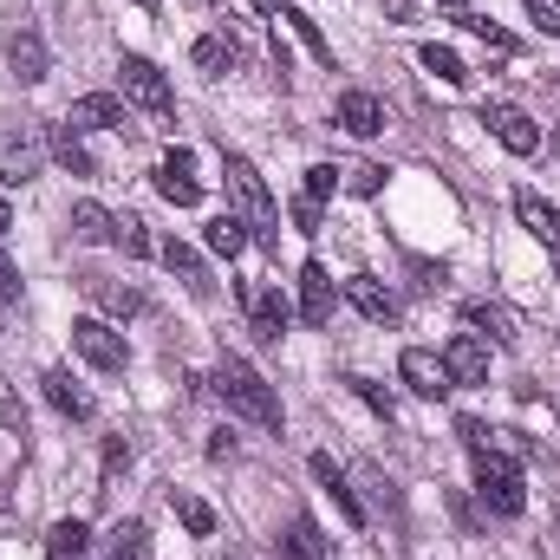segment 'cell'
I'll return each instance as SVG.
<instances>
[{
    "mask_svg": "<svg viewBox=\"0 0 560 560\" xmlns=\"http://www.w3.org/2000/svg\"><path fill=\"white\" fill-rule=\"evenodd\" d=\"M346 300H352L365 319H378V326H392V319H398L392 287H385V280H372V275H352V280H346Z\"/></svg>",
    "mask_w": 560,
    "mask_h": 560,
    "instance_id": "ffe728a7",
    "label": "cell"
},
{
    "mask_svg": "<svg viewBox=\"0 0 560 560\" xmlns=\"http://www.w3.org/2000/svg\"><path fill=\"white\" fill-rule=\"evenodd\" d=\"M463 326H469L476 339L489 332L495 346H509V339H515V313H509V306H489V300H469V306H463Z\"/></svg>",
    "mask_w": 560,
    "mask_h": 560,
    "instance_id": "603a6c76",
    "label": "cell"
},
{
    "mask_svg": "<svg viewBox=\"0 0 560 560\" xmlns=\"http://www.w3.org/2000/svg\"><path fill=\"white\" fill-rule=\"evenodd\" d=\"M131 261H143V255H156V242H150V229H143L138 215H118V235H112Z\"/></svg>",
    "mask_w": 560,
    "mask_h": 560,
    "instance_id": "d6a6232c",
    "label": "cell"
},
{
    "mask_svg": "<svg viewBox=\"0 0 560 560\" xmlns=\"http://www.w3.org/2000/svg\"><path fill=\"white\" fill-rule=\"evenodd\" d=\"M215 398L235 411V418H248V423H261V430H280V398H275V385L242 359V352H222L215 359Z\"/></svg>",
    "mask_w": 560,
    "mask_h": 560,
    "instance_id": "6da1fadb",
    "label": "cell"
},
{
    "mask_svg": "<svg viewBox=\"0 0 560 560\" xmlns=\"http://www.w3.org/2000/svg\"><path fill=\"white\" fill-rule=\"evenodd\" d=\"M482 125L495 131V143H502L509 156H535V150H541V125H535L522 105H482Z\"/></svg>",
    "mask_w": 560,
    "mask_h": 560,
    "instance_id": "52a82bcc",
    "label": "cell"
},
{
    "mask_svg": "<svg viewBox=\"0 0 560 560\" xmlns=\"http://www.w3.org/2000/svg\"><path fill=\"white\" fill-rule=\"evenodd\" d=\"M156 261H163L170 275L183 280V287H189L196 300H209V293H215V275H209V261H202V255H196L189 242H176V235H170V242H156Z\"/></svg>",
    "mask_w": 560,
    "mask_h": 560,
    "instance_id": "8fae6325",
    "label": "cell"
},
{
    "mask_svg": "<svg viewBox=\"0 0 560 560\" xmlns=\"http://www.w3.org/2000/svg\"><path fill=\"white\" fill-rule=\"evenodd\" d=\"M332 118H339V125H346L352 138H378V131H385V105H378L372 92H339Z\"/></svg>",
    "mask_w": 560,
    "mask_h": 560,
    "instance_id": "ac0fdd59",
    "label": "cell"
},
{
    "mask_svg": "<svg viewBox=\"0 0 560 560\" xmlns=\"http://www.w3.org/2000/svg\"><path fill=\"white\" fill-rule=\"evenodd\" d=\"M436 7H450V13H469V0H436Z\"/></svg>",
    "mask_w": 560,
    "mask_h": 560,
    "instance_id": "f6af8a7d",
    "label": "cell"
},
{
    "mask_svg": "<svg viewBox=\"0 0 560 560\" xmlns=\"http://www.w3.org/2000/svg\"><path fill=\"white\" fill-rule=\"evenodd\" d=\"M20 300V268L7 261V248H0V306H13Z\"/></svg>",
    "mask_w": 560,
    "mask_h": 560,
    "instance_id": "7bdbcfd3",
    "label": "cell"
},
{
    "mask_svg": "<svg viewBox=\"0 0 560 560\" xmlns=\"http://www.w3.org/2000/svg\"><path fill=\"white\" fill-rule=\"evenodd\" d=\"M79 287H85V300L92 306H105L112 319H131V313H143V293L131 287V280H112V275H98V268H79Z\"/></svg>",
    "mask_w": 560,
    "mask_h": 560,
    "instance_id": "ba28073f",
    "label": "cell"
},
{
    "mask_svg": "<svg viewBox=\"0 0 560 560\" xmlns=\"http://www.w3.org/2000/svg\"><path fill=\"white\" fill-rule=\"evenodd\" d=\"M46 555H52V560H85V555H92V528H85L79 515H72V522H52Z\"/></svg>",
    "mask_w": 560,
    "mask_h": 560,
    "instance_id": "d4e9b609",
    "label": "cell"
},
{
    "mask_svg": "<svg viewBox=\"0 0 560 560\" xmlns=\"http://www.w3.org/2000/svg\"><path fill=\"white\" fill-rule=\"evenodd\" d=\"M522 7H528V20H535L541 33H555L560 39V0H522Z\"/></svg>",
    "mask_w": 560,
    "mask_h": 560,
    "instance_id": "60d3db41",
    "label": "cell"
},
{
    "mask_svg": "<svg viewBox=\"0 0 560 560\" xmlns=\"http://www.w3.org/2000/svg\"><path fill=\"white\" fill-rule=\"evenodd\" d=\"M52 156H59V163H66L72 176H98V163H92V150H85V138H79L72 125H59V131H52Z\"/></svg>",
    "mask_w": 560,
    "mask_h": 560,
    "instance_id": "f1b7e54d",
    "label": "cell"
},
{
    "mask_svg": "<svg viewBox=\"0 0 560 560\" xmlns=\"http://www.w3.org/2000/svg\"><path fill=\"white\" fill-rule=\"evenodd\" d=\"M319 222H326V202L300 196V202H293V229H300V235H319Z\"/></svg>",
    "mask_w": 560,
    "mask_h": 560,
    "instance_id": "f35d334b",
    "label": "cell"
},
{
    "mask_svg": "<svg viewBox=\"0 0 560 560\" xmlns=\"http://www.w3.org/2000/svg\"><path fill=\"white\" fill-rule=\"evenodd\" d=\"M313 482H319V489L332 495V509H339V522H346V528H365V509H359V495L346 489V469H339V463H332L326 450L313 456Z\"/></svg>",
    "mask_w": 560,
    "mask_h": 560,
    "instance_id": "9a60e30c",
    "label": "cell"
},
{
    "mask_svg": "<svg viewBox=\"0 0 560 560\" xmlns=\"http://www.w3.org/2000/svg\"><path fill=\"white\" fill-rule=\"evenodd\" d=\"M476 495H482V509L489 515H522L528 509V482H522V463L515 456H502V450H476Z\"/></svg>",
    "mask_w": 560,
    "mask_h": 560,
    "instance_id": "3957f363",
    "label": "cell"
},
{
    "mask_svg": "<svg viewBox=\"0 0 560 560\" xmlns=\"http://www.w3.org/2000/svg\"><path fill=\"white\" fill-rule=\"evenodd\" d=\"M293 326V306H287V293L280 287H261V293H248V332L261 339V346H280V332Z\"/></svg>",
    "mask_w": 560,
    "mask_h": 560,
    "instance_id": "7c38bea8",
    "label": "cell"
},
{
    "mask_svg": "<svg viewBox=\"0 0 560 560\" xmlns=\"http://www.w3.org/2000/svg\"><path fill=\"white\" fill-rule=\"evenodd\" d=\"M339 183H346L352 196H378V189H385V170H378V163H352V170H339Z\"/></svg>",
    "mask_w": 560,
    "mask_h": 560,
    "instance_id": "836d02e7",
    "label": "cell"
},
{
    "mask_svg": "<svg viewBox=\"0 0 560 560\" xmlns=\"http://www.w3.org/2000/svg\"><path fill=\"white\" fill-rule=\"evenodd\" d=\"M189 59H196V72H209V79H222L235 59H242V46H235V33H202L196 46H189Z\"/></svg>",
    "mask_w": 560,
    "mask_h": 560,
    "instance_id": "7402d4cb",
    "label": "cell"
},
{
    "mask_svg": "<svg viewBox=\"0 0 560 560\" xmlns=\"http://www.w3.org/2000/svg\"><path fill=\"white\" fill-rule=\"evenodd\" d=\"M398 372H405V385H411L418 398H443V392H450V372H443V359H436V352H423V346H411V352L398 359Z\"/></svg>",
    "mask_w": 560,
    "mask_h": 560,
    "instance_id": "d6986e66",
    "label": "cell"
},
{
    "mask_svg": "<svg viewBox=\"0 0 560 560\" xmlns=\"http://www.w3.org/2000/svg\"><path fill=\"white\" fill-rule=\"evenodd\" d=\"M346 385H352V392H359V398H365V405H372V411H378L385 423L398 418V405H392V392H385V385H372V378H359V372H352Z\"/></svg>",
    "mask_w": 560,
    "mask_h": 560,
    "instance_id": "8d00e7d4",
    "label": "cell"
},
{
    "mask_svg": "<svg viewBox=\"0 0 560 560\" xmlns=\"http://www.w3.org/2000/svg\"><path fill=\"white\" fill-rule=\"evenodd\" d=\"M72 352L92 365V372H125L131 365V346H125V332L118 326H105V319H72Z\"/></svg>",
    "mask_w": 560,
    "mask_h": 560,
    "instance_id": "8992f818",
    "label": "cell"
},
{
    "mask_svg": "<svg viewBox=\"0 0 560 560\" xmlns=\"http://www.w3.org/2000/svg\"><path fill=\"white\" fill-rule=\"evenodd\" d=\"M443 372H450V385H489V346L476 332H456L443 346Z\"/></svg>",
    "mask_w": 560,
    "mask_h": 560,
    "instance_id": "30bf717a",
    "label": "cell"
},
{
    "mask_svg": "<svg viewBox=\"0 0 560 560\" xmlns=\"http://www.w3.org/2000/svg\"><path fill=\"white\" fill-rule=\"evenodd\" d=\"M456 436H463V450L476 456V450H489V436H495V430H489L482 418H456Z\"/></svg>",
    "mask_w": 560,
    "mask_h": 560,
    "instance_id": "ab89813d",
    "label": "cell"
},
{
    "mask_svg": "<svg viewBox=\"0 0 560 560\" xmlns=\"http://www.w3.org/2000/svg\"><path fill=\"white\" fill-rule=\"evenodd\" d=\"M515 222H522L541 248H555L560 255V209L541 196V189H515Z\"/></svg>",
    "mask_w": 560,
    "mask_h": 560,
    "instance_id": "5bb4252c",
    "label": "cell"
},
{
    "mask_svg": "<svg viewBox=\"0 0 560 560\" xmlns=\"http://www.w3.org/2000/svg\"><path fill=\"white\" fill-rule=\"evenodd\" d=\"M118 469H131V443H125V436H112V443H105V482H112Z\"/></svg>",
    "mask_w": 560,
    "mask_h": 560,
    "instance_id": "b9f144b4",
    "label": "cell"
},
{
    "mask_svg": "<svg viewBox=\"0 0 560 560\" xmlns=\"http://www.w3.org/2000/svg\"><path fill=\"white\" fill-rule=\"evenodd\" d=\"M156 196L176 202V209H196V202H202V183H196V156H189V150H170V156L156 163Z\"/></svg>",
    "mask_w": 560,
    "mask_h": 560,
    "instance_id": "9c48e42d",
    "label": "cell"
},
{
    "mask_svg": "<svg viewBox=\"0 0 560 560\" xmlns=\"http://www.w3.org/2000/svg\"><path fill=\"white\" fill-rule=\"evenodd\" d=\"M39 392H46V405H52L59 418H72V423H85V418H92V398H85V392L72 385V372H59V365H52V372L39 378Z\"/></svg>",
    "mask_w": 560,
    "mask_h": 560,
    "instance_id": "44dd1931",
    "label": "cell"
},
{
    "mask_svg": "<svg viewBox=\"0 0 560 560\" xmlns=\"http://www.w3.org/2000/svg\"><path fill=\"white\" fill-rule=\"evenodd\" d=\"M105 560H156L150 555V528H143V522H118V528L105 535Z\"/></svg>",
    "mask_w": 560,
    "mask_h": 560,
    "instance_id": "4316f807",
    "label": "cell"
},
{
    "mask_svg": "<svg viewBox=\"0 0 560 560\" xmlns=\"http://www.w3.org/2000/svg\"><path fill=\"white\" fill-rule=\"evenodd\" d=\"M332 189H339V170H332V163H313V170H306V189H300V196H313V202H326Z\"/></svg>",
    "mask_w": 560,
    "mask_h": 560,
    "instance_id": "74e56055",
    "label": "cell"
},
{
    "mask_svg": "<svg viewBox=\"0 0 560 560\" xmlns=\"http://www.w3.org/2000/svg\"><path fill=\"white\" fill-rule=\"evenodd\" d=\"M248 7H255V13H275V0H248Z\"/></svg>",
    "mask_w": 560,
    "mask_h": 560,
    "instance_id": "bcb514c9",
    "label": "cell"
},
{
    "mask_svg": "<svg viewBox=\"0 0 560 560\" xmlns=\"http://www.w3.org/2000/svg\"><path fill=\"white\" fill-rule=\"evenodd\" d=\"M456 20H463V26H469L489 52H515V33H502V26H489V20H476V13H456Z\"/></svg>",
    "mask_w": 560,
    "mask_h": 560,
    "instance_id": "d590c367",
    "label": "cell"
},
{
    "mask_svg": "<svg viewBox=\"0 0 560 560\" xmlns=\"http://www.w3.org/2000/svg\"><path fill=\"white\" fill-rule=\"evenodd\" d=\"M280 20H287V26H293V39H300V46H306V52H313V59H319V66H326V72H332V39H326V33H319V20H313V13H306V7H287V13H280Z\"/></svg>",
    "mask_w": 560,
    "mask_h": 560,
    "instance_id": "484cf974",
    "label": "cell"
},
{
    "mask_svg": "<svg viewBox=\"0 0 560 560\" xmlns=\"http://www.w3.org/2000/svg\"><path fill=\"white\" fill-rule=\"evenodd\" d=\"M66 125H72V131H125L131 118H125V98H112V92H85V98H72Z\"/></svg>",
    "mask_w": 560,
    "mask_h": 560,
    "instance_id": "4fadbf2b",
    "label": "cell"
},
{
    "mask_svg": "<svg viewBox=\"0 0 560 560\" xmlns=\"http://www.w3.org/2000/svg\"><path fill=\"white\" fill-rule=\"evenodd\" d=\"M138 7H143V13H156V0H138Z\"/></svg>",
    "mask_w": 560,
    "mask_h": 560,
    "instance_id": "7dc6e473",
    "label": "cell"
},
{
    "mask_svg": "<svg viewBox=\"0 0 560 560\" xmlns=\"http://www.w3.org/2000/svg\"><path fill=\"white\" fill-rule=\"evenodd\" d=\"M0 430L7 436H26V405H20V392L0 378Z\"/></svg>",
    "mask_w": 560,
    "mask_h": 560,
    "instance_id": "e575fe53",
    "label": "cell"
},
{
    "mask_svg": "<svg viewBox=\"0 0 560 560\" xmlns=\"http://www.w3.org/2000/svg\"><path fill=\"white\" fill-rule=\"evenodd\" d=\"M300 319L306 326H332V275L319 261L300 268Z\"/></svg>",
    "mask_w": 560,
    "mask_h": 560,
    "instance_id": "2e32d148",
    "label": "cell"
},
{
    "mask_svg": "<svg viewBox=\"0 0 560 560\" xmlns=\"http://www.w3.org/2000/svg\"><path fill=\"white\" fill-rule=\"evenodd\" d=\"M7 229H13V209H7V196H0V235H7Z\"/></svg>",
    "mask_w": 560,
    "mask_h": 560,
    "instance_id": "ee69618b",
    "label": "cell"
},
{
    "mask_svg": "<svg viewBox=\"0 0 560 560\" xmlns=\"http://www.w3.org/2000/svg\"><path fill=\"white\" fill-rule=\"evenodd\" d=\"M118 85H125V105H138V112H150V118H170V112H176L170 79H163L143 52H125V59H118Z\"/></svg>",
    "mask_w": 560,
    "mask_h": 560,
    "instance_id": "5b68a950",
    "label": "cell"
},
{
    "mask_svg": "<svg viewBox=\"0 0 560 560\" xmlns=\"http://www.w3.org/2000/svg\"><path fill=\"white\" fill-rule=\"evenodd\" d=\"M72 235H79V242H112V235H118V215L98 209V202H72Z\"/></svg>",
    "mask_w": 560,
    "mask_h": 560,
    "instance_id": "83f0119b",
    "label": "cell"
},
{
    "mask_svg": "<svg viewBox=\"0 0 560 560\" xmlns=\"http://www.w3.org/2000/svg\"><path fill=\"white\" fill-rule=\"evenodd\" d=\"M202 242H209V255H222V261H235L242 248H248V222L229 209V215H215L209 229H202Z\"/></svg>",
    "mask_w": 560,
    "mask_h": 560,
    "instance_id": "cb8c5ba5",
    "label": "cell"
},
{
    "mask_svg": "<svg viewBox=\"0 0 560 560\" xmlns=\"http://www.w3.org/2000/svg\"><path fill=\"white\" fill-rule=\"evenodd\" d=\"M176 522H183L196 541H202V535H215V509H209L202 495H176Z\"/></svg>",
    "mask_w": 560,
    "mask_h": 560,
    "instance_id": "1f68e13d",
    "label": "cell"
},
{
    "mask_svg": "<svg viewBox=\"0 0 560 560\" xmlns=\"http://www.w3.org/2000/svg\"><path fill=\"white\" fill-rule=\"evenodd\" d=\"M555 156H560V131H555Z\"/></svg>",
    "mask_w": 560,
    "mask_h": 560,
    "instance_id": "c3c4849f",
    "label": "cell"
},
{
    "mask_svg": "<svg viewBox=\"0 0 560 560\" xmlns=\"http://www.w3.org/2000/svg\"><path fill=\"white\" fill-rule=\"evenodd\" d=\"M7 66H13V79H20V85H39V79L52 72L46 39H39L33 26H20V33H13V46H7Z\"/></svg>",
    "mask_w": 560,
    "mask_h": 560,
    "instance_id": "e0dca14e",
    "label": "cell"
},
{
    "mask_svg": "<svg viewBox=\"0 0 560 560\" xmlns=\"http://www.w3.org/2000/svg\"><path fill=\"white\" fill-rule=\"evenodd\" d=\"M222 176H229V196H235V215L248 222V235L275 248L280 242V202H275V189H268V176L248 156H235V150H222Z\"/></svg>",
    "mask_w": 560,
    "mask_h": 560,
    "instance_id": "7a4b0ae2",
    "label": "cell"
},
{
    "mask_svg": "<svg viewBox=\"0 0 560 560\" xmlns=\"http://www.w3.org/2000/svg\"><path fill=\"white\" fill-rule=\"evenodd\" d=\"M46 156H52L46 125H33V118L0 125V176H7V183H33V176L46 170Z\"/></svg>",
    "mask_w": 560,
    "mask_h": 560,
    "instance_id": "277c9868",
    "label": "cell"
},
{
    "mask_svg": "<svg viewBox=\"0 0 560 560\" xmlns=\"http://www.w3.org/2000/svg\"><path fill=\"white\" fill-rule=\"evenodd\" d=\"M280 555H287V560H319V555H326V541H319V528H313L306 515H293V528H287Z\"/></svg>",
    "mask_w": 560,
    "mask_h": 560,
    "instance_id": "f546056e",
    "label": "cell"
},
{
    "mask_svg": "<svg viewBox=\"0 0 560 560\" xmlns=\"http://www.w3.org/2000/svg\"><path fill=\"white\" fill-rule=\"evenodd\" d=\"M418 66L430 72V79H443V85H463V79H469V66H463V59H456L450 46H423Z\"/></svg>",
    "mask_w": 560,
    "mask_h": 560,
    "instance_id": "4dcf8cb0",
    "label": "cell"
}]
</instances>
